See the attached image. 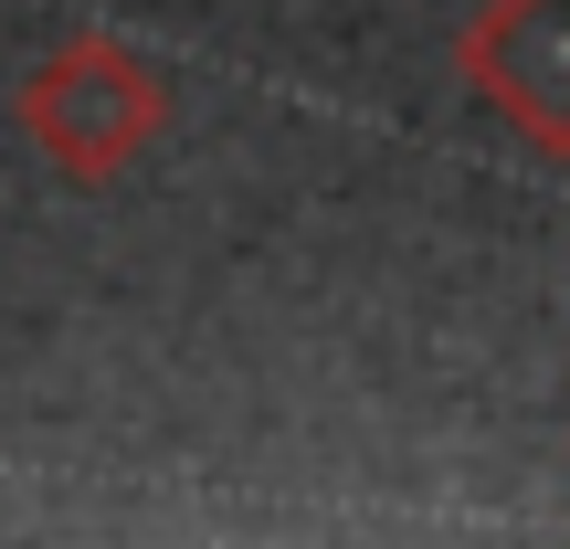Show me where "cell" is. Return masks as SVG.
<instances>
[{"label":"cell","instance_id":"1","mask_svg":"<svg viewBox=\"0 0 570 549\" xmlns=\"http://www.w3.org/2000/svg\"><path fill=\"white\" fill-rule=\"evenodd\" d=\"M11 127L32 138V159L75 190H106L159 148L169 127V75L148 53H127L117 32H63L32 75L11 85Z\"/></svg>","mask_w":570,"mask_h":549},{"label":"cell","instance_id":"2","mask_svg":"<svg viewBox=\"0 0 570 549\" xmlns=\"http://www.w3.org/2000/svg\"><path fill=\"white\" fill-rule=\"evenodd\" d=\"M454 75L508 138L570 159V0H475L454 32Z\"/></svg>","mask_w":570,"mask_h":549}]
</instances>
